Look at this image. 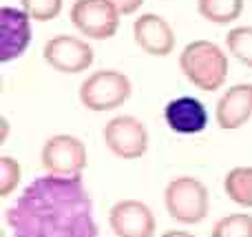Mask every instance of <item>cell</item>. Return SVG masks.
<instances>
[{
  "label": "cell",
  "mask_w": 252,
  "mask_h": 237,
  "mask_svg": "<svg viewBox=\"0 0 252 237\" xmlns=\"http://www.w3.org/2000/svg\"><path fill=\"white\" fill-rule=\"evenodd\" d=\"M13 237H97L93 202L82 177L44 175L25 186L7 208Z\"/></svg>",
  "instance_id": "1"
},
{
  "label": "cell",
  "mask_w": 252,
  "mask_h": 237,
  "mask_svg": "<svg viewBox=\"0 0 252 237\" xmlns=\"http://www.w3.org/2000/svg\"><path fill=\"white\" fill-rule=\"evenodd\" d=\"M179 69L201 91H217L228 78V56L210 40H192L179 53Z\"/></svg>",
  "instance_id": "2"
},
{
  "label": "cell",
  "mask_w": 252,
  "mask_h": 237,
  "mask_svg": "<svg viewBox=\"0 0 252 237\" xmlns=\"http://www.w3.org/2000/svg\"><path fill=\"white\" fill-rule=\"evenodd\" d=\"M164 206L168 215L179 224H199L206 220L210 208L208 189L197 177L179 175L166 184Z\"/></svg>",
  "instance_id": "3"
},
{
  "label": "cell",
  "mask_w": 252,
  "mask_h": 237,
  "mask_svg": "<svg viewBox=\"0 0 252 237\" xmlns=\"http://www.w3.org/2000/svg\"><path fill=\"white\" fill-rule=\"evenodd\" d=\"M133 84L128 75L115 69L93 71L80 87V102L89 111L104 113V111L120 109L130 98Z\"/></svg>",
  "instance_id": "4"
},
{
  "label": "cell",
  "mask_w": 252,
  "mask_h": 237,
  "mask_svg": "<svg viewBox=\"0 0 252 237\" xmlns=\"http://www.w3.org/2000/svg\"><path fill=\"white\" fill-rule=\"evenodd\" d=\"M40 164L49 175L80 177L87 169V146L80 137L69 135V133H58L42 144Z\"/></svg>",
  "instance_id": "5"
},
{
  "label": "cell",
  "mask_w": 252,
  "mask_h": 237,
  "mask_svg": "<svg viewBox=\"0 0 252 237\" xmlns=\"http://www.w3.org/2000/svg\"><path fill=\"white\" fill-rule=\"evenodd\" d=\"M69 16L82 35L91 40H109L118 34L122 13L109 0H75Z\"/></svg>",
  "instance_id": "6"
},
{
  "label": "cell",
  "mask_w": 252,
  "mask_h": 237,
  "mask_svg": "<svg viewBox=\"0 0 252 237\" xmlns=\"http://www.w3.org/2000/svg\"><path fill=\"white\" fill-rule=\"evenodd\" d=\"M104 142L120 160H139L148 151V131L135 115H118L104 124Z\"/></svg>",
  "instance_id": "7"
},
{
  "label": "cell",
  "mask_w": 252,
  "mask_h": 237,
  "mask_svg": "<svg viewBox=\"0 0 252 237\" xmlns=\"http://www.w3.org/2000/svg\"><path fill=\"white\" fill-rule=\"evenodd\" d=\"M42 58L51 69L60 71V73H82L93 65V49L87 40L78 38V35H53L44 42Z\"/></svg>",
  "instance_id": "8"
},
{
  "label": "cell",
  "mask_w": 252,
  "mask_h": 237,
  "mask_svg": "<svg viewBox=\"0 0 252 237\" xmlns=\"http://www.w3.org/2000/svg\"><path fill=\"white\" fill-rule=\"evenodd\" d=\"M109 224L115 237H153L157 222L153 211L139 200H122L109 211Z\"/></svg>",
  "instance_id": "9"
},
{
  "label": "cell",
  "mask_w": 252,
  "mask_h": 237,
  "mask_svg": "<svg viewBox=\"0 0 252 237\" xmlns=\"http://www.w3.org/2000/svg\"><path fill=\"white\" fill-rule=\"evenodd\" d=\"M133 38L144 53L155 58H166L175 49V31L159 13H142L133 22Z\"/></svg>",
  "instance_id": "10"
},
{
  "label": "cell",
  "mask_w": 252,
  "mask_h": 237,
  "mask_svg": "<svg viewBox=\"0 0 252 237\" xmlns=\"http://www.w3.org/2000/svg\"><path fill=\"white\" fill-rule=\"evenodd\" d=\"M31 42V18L25 9H0V60L11 62L27 51Z\"/></svg>",
  "instance_id": "11"
},
{
  "label": "cell",
  "mask_w": 252,
  "mask_h": 237,
  "mask_svg": "<svg viewBox=\"0 0 252 237\" xmlns=\"http://www.w3.org/2000/svg\"><path fill=\"white\" fill-rule=\"evenodd\" d=\"M217 124L223 131H237L252 118V82L232 84L217 100Z\"/></svg>",
  "instance_id": "12"
},
{
  "label": "cell",
  "mask_w": 252,
  "mask_h": 237,
  "mask_svg": "<svg viewBox=\"0 0 252 237\" xmlns=\"http://www.w3.org/2000/svg\"><path fill=\"white\" fill-rule=\"evenodd\" d=\"M164 120L170 131L182 133V135H192L201 133L208 124V111L197 98L182 96L170 100L164 106Z\"/></svg>",
  "instance_id": "13"
},
{
  "label": "cell",
  "mask_w": 252,
  "mask_h": 237,
  "mask_svg": "<svg viewBox=\"0 0 252 237\" xmlns=\"http://www.w3.org/2000/svg\"><path fill=\"white\" fill-rule=\"evenodd\" d=\"M226 195L235 204L252 208V167H235L223 180Z\"/></svg>",
  "instance_id": "14"
},
{
  "label": "cell",
  "mask_w": 252,
  "mask_h": 237,
  "mask_svg": "<svg viewBox=\"0 0 252 237\" xmlns=\"http://www.w3.org/2000/svg\"><path fill=\"white\" fill-rule=\"evenodd\" d=\"M201 18L215 25H230L244 11V0H197Z\"/></svg>",
  "instance_id": "15"
},
{
  "label": "cell",
  "mask_w": 252,
  "mask_h": 237,
  "mask_svg": "<svg viewBox=\"0 0 252 237\" xmlns=\"http://www.w3.org/2000/svg\"><path fill=\"white\" fill-rule=\"evenodd\" d=\"M226 47L241 65L252 69V27L250 25L232 27L226 35Z\"/></svg>",
  "instance_id": "16"
},
{
  "label": "cell",
  "mask_w": 252,
  "mask_h": 237,
  "mask_svg": "<svg viewBox=\"0 0 252 237\" xmlns=\"http://www.w3.org/2000/svg\"><path fill=\"white\" fill-rule=\"evenodd\" d=\"M213 237H252V215L248 213H230L217 220L213 226Z\"/></svg>",
  "instance_id": "17"
},
{
  "label": "cell",
  "mask_w": 252,
  "mask_h": 237,
  "mask_svg": "<svg viewBox=\"0 0 252 237\" xmlns=\"http://www.w3.org/2000/svg\"><path fill=\"white\" fill-rule=\"evenodd\" d=\"M20 164L11 155H2L0 158V198H9L20 184Z\"/></svg>",
  "instance_id": "18"
},
{
  "label": "cell",
  "mask_w": 252,
  "mask_h": 237,
  "mask_svg": "<svg viewBox=\"0 0 252 237\" xmlns=\"http://www.w3.org/2000/svg\"><path fill=\"white\" fill-rule=\"evenodd\" d=\"M20 4L27 11V16L38 22L53 20L62 11V0H20Z\"/></svg>",
  "instance_id": "19"
},
{
  "label": "cell",
  "mask_w": 252,
  "mask_h": 237,
  "mask_svg": "<svg viewBox=\"0 0 252 237\" xmlns=\"http://www.w3.org/2000/svg\"><path fill=\"white\" fill-rule=\"evenodd\" d=\"M109 2L113 4L122 16H133V13L144 4V0H109Z\"/></svg>",
  "instance_id": "20"
},
{
  "label": "cell",
  "mask_w": 252,
  "mask_h": 237,
  "mask_svg": "<svg viewBox=\"0 0 252 237\" xmlns=\"http://www.w3.org/2000/svg\"><path fill=\"white\" fill-rule=\"evenodd\" d=\"M161 237H195V235L188 233V231H166V233H161Z\"/></svg>",
  "instance_id": "21"
},
{
  "label": "cell",
  "mask_w": 252,
  "mask_h": 237,
  "mask_svg": "<svg viewBox=\"0 0 252 237\" xmlns=\"http://www.w3.org/2000/svg\"><path fill=\"white\" fill-rule=\"evenodd\" d=\"M7 127H9V124H7V120L2 118V142L7 140Z\"/></svg>",
  "instance_id": "22"
}]
</instances>
